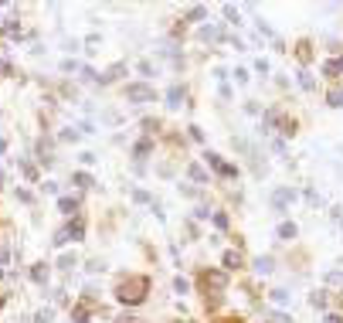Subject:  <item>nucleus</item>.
Masks as SVG:
<instances>
[{
  "instance_id": "f257e3e1",
  "label": "nucleus",
  "mask_w": 343,
  "mask_h": 323,
  "mask_svg": "<svg viewBox=\"0 0 343 323\" xmlns=\"http://www.w3.org/2000/svg\"><path fill=\"white\" fill-rule=\"evenodd\" d=\"M279 235H282V238H296V225H279Z\"/></svg>"
},
{
  "instance_id": "f03ea898",
  "label": "nucleus",
  "mask_w": 343,
  "mask_h": 323,
  "mask_svg": "<svg viewBox=\"0 0 343 323\" xmlns=\"http://www.w3.org/2000/svg\"><path fill=\"white\" fill-rule=\"evenodd\" d=\"M255 266H258V272H272V259H258Z\"/></svg>"
}]
</instances>
